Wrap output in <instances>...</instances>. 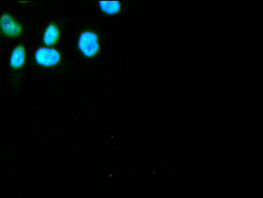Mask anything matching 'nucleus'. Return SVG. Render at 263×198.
<instances>
[{
    "mask_svg": "<svg viewBox=\"0 0 263 198\" xmlns=\"http://www.w3.org/2000/svg\"><path fill=\"white\" fill-rule=\"evenodd\" d=\"M59 37V31L58 28L54 24L49 25L44 34V42L48 46L52 45L55 43Z\"/></svg>",
    "mask_w": 263,
    "mask_h": 198,
    "instance_id": "obj_5",
    "label": "nucleus"
},
{
    "mask_svg": "<svg viewBox=\"0 0 263 198\" xmlns=\"http://www.w3.org/2000/svg\"><path fill=\"white\" fill-rule=\"evenodd\" d=\"M60 54L56 50L41 48L36 52L35 59L37 62L43 66H51L57 64L60 61Z\"/></svg>",
    "mask_w": 263,
    "mask_h": 198,
    "instance_id": "obj_2",
    "label": "nucleus"
},
{
    "mask_svg": "<svg viewBox=\"0 0 263 198\" xmlns=\"http://www.w3.org/2000/svg\"><path fill=\"white\" fill-rule=\"evenodd\" d=\"M99 5L102 10L110 14L118 12L120 9L118 1H100Z\"/></svg>",
    "mask_w": 263,
    "mask_h": 198,
    "instance_id": "obj_6",
    "label": "nucleus"
},
{
    "mask_svg": "<svg viewBox=\"0 0 263 198\" xmlns=\"http://www.w3.org/2000/svg\"><path fill=\"white\" fill-rule=\"evenodd\" d=\"M25 59V52L24 47L19 45L14 49L10 58V65L13 68H19L23 66Z\"/></svg>",
    "mask_w": 263,
    "mask_h": 198,
    "instance_id": "obj_4",
    "label": "nucleus"
},
{
    "mask_svg": "<svg viewBox=\"0 0 263 198\" xmlns=\"http://www.w3.org/2000/svg\"><path fill=\"white\" fill-rule=\"evenodd\" d=\"M0 25L3 32L8 36L16 37L22 31L21 26L8 14H4L0 18Z\"/></svg>",
    "mask_w": 263,
    "mask_h": 198,
    "instance_id": "obj_3",
    "label": "nucleus"
},
{
    "mask_svg": "<svg viewBox=\"0 0 263 198\" xmlns=\"http://www.w3.org/2000/svg\"><path fill=\"white\" fill-rule=\"evenodd\" d=\"M79 47L86 56H93L99 50L97 36L91 32L83 33L80 36Z\"/></svg>",
    "mask_w": 263,
    "mask_h": 198,
    "instance_id": "obj_1",
    "label": "nucleus"
}]
</instances>
